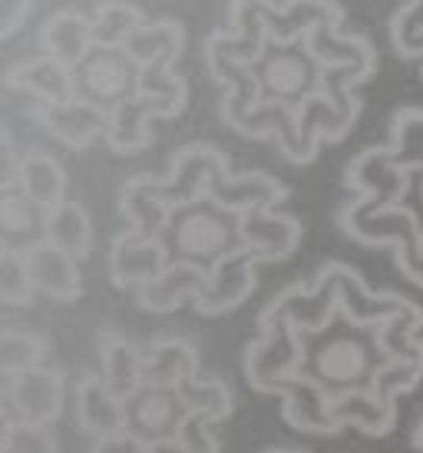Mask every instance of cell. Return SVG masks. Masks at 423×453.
<instances>
[{"label":"cell","instance_id":"6da1fadb","mask_svg":"<svg viewBox=\"0 0 423 453\" xmlns=\"http://www.w3.org/2000/svg\"><path fill=\"white\" fill-rule=\"evenodd\" d=\"M304 341V367L301 374L314 380L331 397H350V394H373V384L394 357L381 344V331L354 325L341 315L321 331L301 334Z\"/></svg>","mask_w":423,"mask_h":453},{"label":"cell","instance_id":"7a4b0ae2","mask_svg":"<svg viewBox=\"0 0 423 453\" xmlns=\"http://www.w3.org/2000/svg\"><path fill=\"white\" fill-rule=\"evenodd\" d=\"M159 242L169 252V262L199 265L212 272L228 255L242 252V215L202 196L196 202L175 205Z\"/></svg>","mask_w":423,"mask_h":453},{"label":"cell","instance_id":"3957f363","mask_svg":"<svg viewBox=\"0 0 423 453\" xmlns=\"http://www.w3.org/2000/svg\"><path fill=\"white\" fill-rule=\"evenodd\" d=\"M327 66L314 57L308 40H265L258 60L251 64V76L258 87V103L285 106L301 113V106L324 89Z\"/></svg>","mask_w":423,"mask_h":453},{"label":"cell","instance_id":"277c9868","mask_svg":"<svg viewBox=\"0 0 423 453\" xmlns=\"http://www.w3.org/2000/svg\"><path fill=\"white\" fill-rule=\"evenodd\" d=\"M301 367H304V341L298 327L285 318L262 321V338L251 341L245 354V378L251 388L278 397L285 380L298 378Z\"/></svg>","mask_w":423,"mask_h":453},{"label":"cell","instance_id":"5b68a950","mask_svg":"<svg viewBox=\"0 0 423 453\" xmlns=\"http://www.w3.org/2000/svg\"><path fill=\"white\" fill-rule=\"evenodd\" d=\"M76 73V96L112 113L139 93V64L123 47H93Z\"/></svg>","mask_w":423,"mask_h":453},{"label":"cell","instance_id":"8992f818","mask_svg":"<svg viewBox=\"0 0 423 453\" xmlns=\"http://www.w3.org/2000/svg\"><path fill=\"white\" fill-rule=\"evenodd\" d=\"M4 424L50 427L63 411V374L53 367H34L4 374Z\"/></svg>","mask_w":423,"mask_h":453},{"label":"cell","instance_id":"52a82bcc","mask_svg":"<svg viewBox=\"0 0 423 453\" xmlns=\"http://www.w3.org/2000/svg\"><path fill=\"white\" fill-rule=\"evenodd\" d=\"M344 182L350 189H358V199L350 202V212H381V209H394V202H404L407 186H411V173H404L390 159V146H377V150L361 152L344 173Z\"/></svg>","mask_w":423,"mask_h":453},{"label":"cell","instance_id":"ba28073f","mask_svg":"<svg viewBox=\"0 0 423 453\" xmlns=\"http://www.w3.org/2000/svg\"><path fill=\"white\" fill-rule=\"evenodd\" d=\"M186 417V401L173 384H142L126 401V430L142 443L173 441Z\"/></svg>","mask_w":423,"mask_h":453},{"label":"cell","instance_id":"9c48e42d","mask_svg":"<svg viewBox=\"0 0 423 453\" xmlns=\"http://www.w3.org/2000/svg\"><path fill=\"white\" fill-rule=\"evenodd\" d=\"M34 119L66 150H89L96 139L110 136L112 127V113L80 100V96L70 103H53V106L40 103L34 110Z\"/></svg>","mask_w":423,"mask_h":453},{"label":"cell","instance_id":"30bf717a","mask_svg":"<svg viewBox=\"0 0 423 453\" xmlns=\"http://www.w3.org/2000/svg\"><path fill=\"white\" fill-rule=\"evenodd\" d=\"M169 265L173 262H169V252L162 249V242L139 235L133 228L116 235L110 249V278L116 288H146Z\"/></svg>","mask_w":423,"mask_h":453},{"label":"cell","instance_id":"8fae6325","mask_svg":"<svg viewBox=\"0 0 423 453\" xmlns=\"http://www.w3.org/2000/svg\"><path fill=\"white\" fill-rule=\"evenodd\" d=\"M304 228L295 215L274 209H251L242 215V249L255 255V262H281L301 245Z\"/></svg>","mask_w":423,"mask_h":453},{"label":"cell","instance_id":"7c38bea8","mask_svg":"<svg viewBox=\"0 0 423 453\" xmlns=\"http://www.w3.org/2000/svg\"><path fill=\"white\" fill-rule=\"evenodd\" d=\"M228 169L225 156L219 150H209V146H186L173 156V169H169V179H162V196L169 205H186V202H196L205 196L209 189V179L215 173Z\"/></svg>","mask_w":423,"mask_h":453},{"label":"cell","instance_id":"4fadbf2b","mask_svg":"<svg viewBox=\"0 0 423 453\" xmlns=\"http://www.w3.org/2000/svg\"><path fill=\"white\" fill-rule=\"evenodd\" d=\"M255 255H249L245 249L235 255H228L225 262H219L209 272V285L196 302L199 315H225L249 298L255 291Z\"/></svg>","mask_w":423,"mask_h":453},{"label":"cell","instance_id":"5bb4252c","mask_svg":"<svg viewBox=\"0 0 423 453\" xmlns=\"http://www.w3.org/2000/svg\"><path fill=\"white\" fill-rule=\"evenodd\" d=\"M27 268L34 278V288L50 295L53 302H76L83 295V278H80V258L57 249L53 242H37L24 249Z\"/></svg>","mask_w":423,"mask_h":453},{"label":"cell","instance_id":"9a60e30c","mask_svg":"<svg viewBox=\"0 0 423 453\" xmlns=\"http://www.w3.org/2000/svg\"><path fill=\"white\" fill-rule=\"evenodd\" d=\"M212 202H219L228 212L245 215L251 209H274L278 202H285L288 189L278 179L265 176V173H245V176H232L228 169L215 173L209 179V189H205Z\"/></svg>","mask_w":423,"mask_h":453},{"label":"cell","instance_id":"2e32d148","mask_svg":"<svg viewBox=\"0 0 423 453\" xmlns=\"http://www.w3.org/2000/svg\"><path fill=\"white\" fill-rule=\"evenodd\" d=\"M278 397H281L285 424H291L295 430H304V434H337L341 430V420L335 417V401L304 374L285 380Z\"/></svg>","mask_w":423,"mask_h":453},{"label":"cell","instance_id":"e0dca14e","mask_svg":"<svg viewBox=\"0 0 423 453\" xmlns=\"http://www.w3.org/2000/svg\"><path fill=\"white\" fill-rule=\"evenodd\" d=\"M40 47H43V57H50L57 64L76 70L96 47V40H93V17L80 11H57L40 27Z\"/></svg>","mask_w":423,"mask_h":453},{"label":"cell","instance_id":"ac0fdd59","mask_svg":"<svg viewBox=\"0 0 423 453\" xmlns=\"http://www.w3.org/2000/svg\"><path fill=\"white\" fill-rule=\"evenodd\" d=\"M205 285H209V272H205V268L186 265V262H173L156 281H150L146 288H139L136 298L146 311L165 315V311H175L179 304L199 302V295L205 291Z\"/></svg>","mask_w":423,"mask_h":453},{"label":"cell","instance_id":"d6986e66","mask_svg":"<svg viewBox=\"0 0 423 453\" xmlns=\"http://www.w3.org/2000/svg\"><path fill=\"white\" fill-rule=\"evenodd\" d=\"M76 420L89 437H112L126 430V401H119L100 374H87L76 388Z\"/></svg>","mask_w":423,"mask_h":453},{"label":"cell","instance_id":"ffe728a7","mask_svg":"<svg viewBox=\"0 0 423 453\" xmlns=\"http://www.w3.org/2000/svg\"><path fill=\"white\" fill-rule=\"evenodd\" d=\"M7 87L24 89L27 96L47 103V106L76 100V73L50 57H34V60L17 64L7 73Z\"/></svg>","mask_w":423,"mask_h":453},{"label":"cell","instance_id":"44dd1931","mask_svg":"<svg viewBox=\"0 0 423 453\" xmlns=\"http://www.w3.org/2000/svg\"><path fill=\"white\" fill-rule=\"evenodd\" d=\"M119 209H123L129 228L139 235H150V239H159L173 215V205L162 196V179L156 176L129 179L119 192Z\"/></svg>","mask_w":423,"mask_h":453},{"label":"cell","instance_id":"7402d4cb","mask_svg":"<svg viewBox=\"0 0 423 453\" xmlns=\"http://www.w3.org/2000/svg\"><path fill=\"white\" fill-rule=\"evenodd\" d=\"M96 348H100L103 384H106L119 401H129V397L146 384V378H142V354H139L119 331H100Z\"/></svg>","mask_w":423,"mask_h":453},{"label":"cell","instance_id":"603a6c76","mask_svg":"<svg viewBox=\"0 0 423 453\" xmlns=\"http://www.w3.org/2000/svg\"><path fill=\"white\" fill-rule=\"evenodd\" d=\"M0 232L4 245L30 249L37 242H47V209H40L20 186L0 189Z\"/></svg>","mask_w":423,"mask_h":453},{"label":"cell","instance_id":"cb8c5ba5","mask_svg":"<svg viewBox=\"0 0 423 453\" xmlns=\"http://www.w3.org/2000/svg\"><path fill=\"white\" fill-rule=\"evenodd\" d=\"M156 116H165L169 119V110L162 106L159 100H146V96H133V100H126L123 106H116L112 110V127H110V142L116 152H139L150 146L152 139V129L150 123Z\"/></svg>","mask_w":423,"mask_h":453},{"label":"cell","instance_id":"d4e9b609","mask_svg":"<svg viewBox=\"0 0 423 453\" xmlns=\"http://www.w3.org/2000/svg\"><path fill=\"white\" fill-rule=\"evenodd\" d=\"M199 374V351L192 341L165 338L156 341L150 351L142 354V378L146 384H179Z\"/></svg>","mask_w":423,"mask_h":453},{"label":"cell","instance_id":"484cf974","mask_svg":"<svg viewBox=\"0 0 423 453\" xmlns=\"http://www.w3.org/2000/svg\"><path fill=\"white\" fill-rule=\"evenodd\" d=\"M17 186L37 202L40 209H47V212L66 202V173H63V165L53 156H47V152H27Z\"/></svg>","mask_w":423,"mask_h":453},{"label":"cell","instance_id":"4316f807","mask_svg":"<svg viewBox=\"0 0 423 453\" xmlns=\"http://www.w3.org/2000/svg\"><path fill=\"white\" fill-rule=\"evenodd\" d=\"M47 242L70 252L73 258H87L93 252V222L80 202H63L47 212Z\"/></svg>","mask_w":423,"mask_h":453},{"label":"cell","instance_id":"83f0119b","mask_svg":"<svg viewBox=\"0 0 423 453\" xmlns=\"http://www.w3.org/2000/svg\"><path fill=\"white\" fill-rule=\"evenodd\" d=\"M182 43H186V30L173 20H162V24H142L126 40L123 50L136 60L139 66H150L156 60H169L175 64V57L182 53Z\"/></svg>","mask_w":423,"mask_h":453},{"label":"cell","instance_id":"f1b7e54d","mask_svg":"<svg viewBox=\"0 0 423 453\" xmlns=\"http://www.w3.org/2000/svg\"><path fill=\"white\" fill-rule=\"evenodd\" d=\"M142 27V11L123 0H106L93 11V40L96 47H126V40Z\"/></svg>","mask_w":423,"mask_h":453},{"label":"cell","instance_id":"f546056e","mask_svg":"<svg viewBox=\"0 0 423 453\" xmlns=\"http://www.w3.org/2000/svg\"><path fill=\"white\" fill-rule=\"evenodd\" d=\"M335 417L341 420V427L354 424L364 434H377L381 437V434L394 427L397 411H394V403H381L373 394H350V397L335 401Z\"/></svg>","mask_w":423,"mask_h":453},{"label":"cell","instance_id":"4dcf8cb0","mask_svg":"<svg viewBox=\"0 0 423 453\" xmlns=\"http://www.w3.org/2000/svg\"><path fill=\"white\" fill-rule=\"evenodd\" d=\"M139 96L159 100L169 116H179L186 110V83L175 76L169 60H156L150 66H139Z\"/></svg>","mask_w":423,"mask_h":453},{"label":"cell","instance_id":"1f68e13d","mask_svg":"<svg viewBox=\"0 0 423 453\" xmlns=\"http://www.w3.org/2000/svg\"><path fill=\"white\" fill-rule=\"evenodd\" d=\"M390 159L404 173H420L423 169V110H400L394 116Z\"/></svg>","mask_w":423,"mask_h":453},{"label":"cell","instance_id":"d6a6232c","mask_svg":"<svg viewBox=\"0 0 423 453\" xmlns=\"http://www.w3.org/2000/svg\"><path fill=\"white\" fill-rule=\"evenodd\" d=\"M175 388L182 394L188 414L209 417L212 424H215V420H225V417L232 414V394H228V388H225L222 380H202L199 374H196V378L179 380Z\"/></svg>","mask_w":423,"mask_h":453},{"label":"cell","instance_id":"836d02e7","mask_svg":"<svg viewBox=\"0 0 423 453\" xmlns=\"http://www.w3.org/2000/svg\"><path fill=\"white\" fill-rule=\"evenodd\" d=\"M43 357H47V341L30 331L4 327V334H0V371L4 374L43 367Z\"/></svg>","mask_w":423,"mask_h":453},{"label":"cell","instance_id":"e575fe53","mask_svg":"<svg viewBox=\"0 0 423 453\" xmlns=\"http://www.w3.org/2000/svg\"><path fill=\"white\" fill-rule=\"evenodd\" d=\"M34 278L27 268V258L20 249L4 245L0 249V302L11 308H24L34 302Z\"/></svg>","mask_w":423,"mask_h":453},{"label":"cell","instance_id":"d590c367","mask_svg":"<svg viewBox=\"0 0 423 453\" xmlns=\"http://www.w3.org/2000/svg\"><path fill=\"white\" fill-rule=\"evenodd\" d=\"M423 374V354L420 357H400V361H390V365L381 371V378L373 384V397L381 403H394L397 394L417 388V380Z\"/></svg>","mask_w":423,"mask_h":453},{"label":"cell","instance_id":"8d00e7d4","mask_svg":"<svg viewBox=\"0 0 423 453\" xmlns=\"http://www.w3.org/2000/svg\"><path fill=\"white\" fill-rule=\"evenodd\" d=\"M7 453H60L53 434L47 427H27V424H4V447Z\"/></svg>","mask_w":423,"mask_h":453},{"label":"cell","instance_id":"74e56055","mask_svg":"<svg viewBox=\"0 0 423 453\" xmlns=\"http://www.w3.org/2000/svg\"><path fill=\"white\" fill-rule=\"evenodd\" d=\"M209 417L202 414H188L186 420H182V427L175 430V450L179 453H219V441L212 437L209 430Z\"/></svg>","mask_w":423,"mask_h":453},{"label":"cell","instance_id":"f35d334b","mask_svg":"<svg viewBox=\"0 0 423 453\" xmlns=\"http://www.w3.org/2000/svg\"><path fill=\"white\" fill-rule=\"evenodd\" d=\"M0 150H4V163H0V189H7V186H17V182H20V165H24V156H20L17 146H13L11 129H4Z\"/></svg>","mask_w":423,"mask_h":453},{"label":"cell","instance_id":"ab89813d","mask_svg":"<svg viewBox=\"0 0 423 453\" xmlns=\"http://www.w3.org/2000/svg\"><path fill=\"white\" fill-rule=\"evenodd\" d=\"M34 0H0V37H13L27 24Z\"/></svg>","mask_w":423,"mask_h":453},{"label":"cell","instance_id":"60d3db41","mask_svg":"<svg viewBox=\"0 0 423 453\" xmlns=\"http://www.w3.org/2000/svg\"><path fill=\"white\" fill-rule=\"evenodd\" d=\"M142 450H146V443L139 441V437H133L129 430L112 434V437H103V441H96V447H93V453H142Z\"/></svg>","mask_w":423,"mask_h":453},{"label":"cell","instance_id":"b9f144b4","mask_svg":"<svg viewBox=\"0 0 423 453\" xmlns=\"http://www.w3.org/2000/svg\"><path fill=\"white\" fill-rule=\"evenodd\" d=\"M400 205L417 219V226L423 232V169L420 173H411V186H407V196H404Z\"/></svg>","mask_w":423,"mask_h":453},{"label":"cell","instance_id":"7bdbcfd3","mask_svg":"<svg viewBox=\"0 0 423 453\" xmlns=\"http://www.w3.org/2000/svg\"><path fill=\"white\" fill-rule=\"evenodd\" d=\"M142 453H179V450H175L173 441H159V443H146V450Z\"/></svg>","mask_w":423,"mask_h":453},{"label":"cell","instance_id":"ee69618b","mask_svg":"<svg viewBox=\"0 0 423 453\" xmlns=\"http://www.w3.org/2000/svg\"><path fill=\"white\" fill-rule=\"evenodd\" d=\"M272 453H291V450H272Z\"/></svg>","mask_w":423,"mask_h":453},{"label":"cell","instance_id":"f6af8a7d","mask_svg":"<svg viewBox=\"0 0 423 453\" xmlns=\"http://www.w3.org/2000/svg\"><path fill=\"white\" fill-rule=\"evenodd\" d=\"M4 453H7V450H4Z\"/></svg>","mask_w":423,"mask_h":453}]
</instances>
